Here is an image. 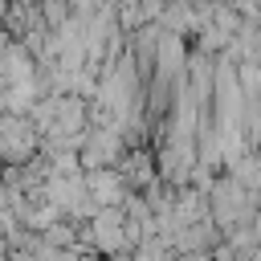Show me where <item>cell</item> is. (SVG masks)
I'll return each mask as SVG.
<instances>
[{
	"mask_svg": "<svg viewBox=\"0 0 261 261\" xmlns=\"http://www.w3.org/2000/svg\"><path fill=\"white\" fill-rule=\"evenodd\" d=\"M110 4H114V8H122V4H139V0H110Z\"/></svg>",
	"mask_w": 261,
	"mask_h": 261,
	"instance_id": "6",
	"label": "cell"
},
{
	"mask_svg": "<svg viewBox=\"0 0 261 261\" xmlns=\"http://www.w3.org/2000/svg\"><path fill=\"white\" fill-rule=\"evenodd\" d=\"M122 179H126L130 188H143V184L151 179V159H147L143 151H135V155L122 163Z\"/></svg>",
	"mask_w": 261,
	"mask_h": 261,
	"instance_id": "4",
	"label": "cell"
},
{
	"mask_svg": "<svg viewBox=\"0 0 261 261\" xmlns=\"http://www.w3.org/2000/svg\"><path fill=\"white\" fill-rule=\"evenodd\" d=\"M41 16H45L49 33H57V29L73 16V8H69V0H41Z\"/></svg>",
	"mask_w": 261,
	"mask_h": 261,
	"instance_id": "5",
	"label": "cell"
},
{
	"mask_svg": "<svg viewBox=\"0 0 261 261\" xmlns=\"http://www.w3.org/2000/svg\"><path fill=\"white\" fill-rule=\"evenodd\" d=\"M41 147V130L29 122V114H0V159L29 163Z\"/></svg>",
	"mask_w": 261,
	"mask_h": 261,
	"instance_id": "1",
	"label": "cell"
},
{
	"mask_svg": "<svg viewBox=\"0 0 261 261\" xmlns=\"http://www.w3.org/2000/svg\"><path fill=\"white\" fill-rule=\"evenodd\" d=\"M86 192L94 196L98 208H118V204L130 196V184H126L122 171H114V167H94V171H86Z\"/></svg>",
	"mask_w": 261,
	"mask_h": 261,
	"instance_id": "3",
	"label": "cell"
},
{
	"mask_svg": "<svg viewBox=\"0 0 261 261\" xmlns=\"http://www.w3.org/2000/svg\"><path fill=\"white\" fill-rule=\"evenodd\" d=\"M12 4H41V0H12Z\"/></svg>",
	"mask_w": 261,
	"mask_h": 261,
	"instance_id": "7",
	"label": "cell"
},
{
	"mask_svg": "<svg viewBox=\"0 0 261 261\" xmlns=\"http://www.w3.org/2000/svg\"><path fill=\"white\" fill-rule=\"evenodd\" d=\"M118 155H122V139H118L114 126H94V130H86L82 151H77V159H82L86 171H94V167H110Z\"/></svg>",
	"mask_w": 261,
	"mask_h": 261,
	"instance_id": "2",
	"label": "cell"
}]
</instances>
